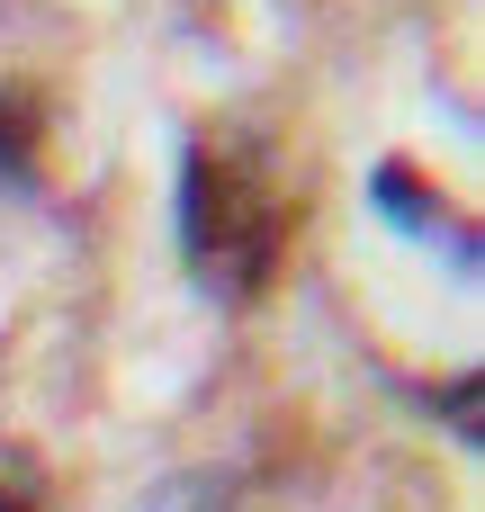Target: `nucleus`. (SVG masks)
Wrapping results in <instances>:
<instances>
[{
  "mask_svg": "<svg viewBox=\"0 0 485 512\" xmlns=\"http://www.w3.org/2000/svg\"><path fill=\"white\" fill-rule=\"evenodd\" d=\"M288 225H297V207L279 198L261 153L189 144V162H180V243H189V270L207 288L252 297L288 252Z\"/></svg>",
  "mask_w": 485,
  "mask_h": 512,
  "instance_id": "1",
  "label": "nucleus"
},
{
  "mask_svg": "<svg viewBox=\"0 0 485 512\" xmlns=\"http://www.w3.org/2000/svg\"><path fill=\"white\" fill-rule=\"evenodd\" d=\"M36 135H45V90L36 81H9L0 90V180L9 189L36 180Z\"/></svg>",
  "mask_w": 485,
  "mask_h": 512,
  "instance_id": "2",
  "label": "nucleus"
},
{
  "mask_svg": "<svg viewBox=\"0 0 485 512\" xmlns=\"http://www.w3.org/2000/svg\"><path fill=\"white\" fill-rule=\"evenodd\" d=\"M369 189H378V207H387V216H396L405 234H441V225H450V216H441V198H432V189H423L414 171H396V162H387V171H378Z\"/></svg>",
  "mask_w": 485,
  "mask_h": 512,
  "instance_id": "3",
  "label": "nucleus"
},
{
  "mask_svg": "<svg viewBox=\"0 0 485 512\" xmlns=\"http://www.w3.org/2000/svg\"><path fill=\"white\" fill-rule=\"evenodd\" d=\"M45 504V477H36V459H18L9 441H0V512H36Z\"/></svg>",
  "mask_w": 485,
  "mask_h": 512,
  "instance_id": "4",
  "label": "nucleus"
},
{
  "mask_svg": "<svg viewBox=\"0 0 485 512\" xmlns=\"http://www.w3.org/2000/svg\"><path fill=\"white\" fill-rule=\"evenodd\" d=\"M189 495H198V477H189V486H171V495H162V504H153V512H189ZM225 504H234V495L216 486V495H207V512H225Z\"/></svg>",
  "mask_w": 485,
  "mask_h": 512,
  "instance_id": "5",
  "label": "nucleus"
}]
</instances>
